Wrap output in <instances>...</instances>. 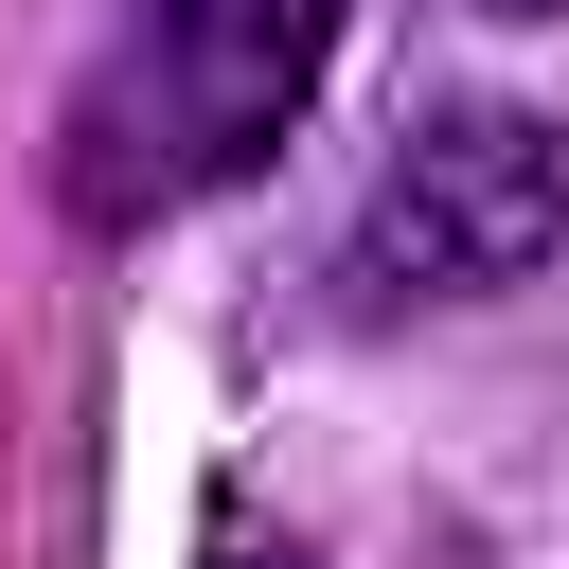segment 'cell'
I'll list each match as a JSON object with an SVG mask.
<instances>
[{
    "label": "cell",
    "instance_id": "4",
    "mask_svg": "<svg viewBox=\"0 0 569 569\" xmlns=\"http://www.w3.org/2000/svg\"><path fill=\"white\" fill-rule=\"evenodd\" d=\"M249 569H267V551H249ZM284 569H302V551H284Z\"/></svg>",
    "mask_w": 569,
    "mask_h": 569
},
{
    "label": "cell",
    "instance_id": "2",
    "mask_svg": "<svg viewBox=\"0 0 569 569\" xmlns=\"http://www.w3.org/2000/svg\"><path fill=\"white\" fill-rule=\"evenodd\" d=\"M551 267H569V124L551 107H427L373 160L356 249H338V284L373 320H409V302H516Z\"/></svg>",
    "mask_w": 569,
    "mask_h": 569
},
{
    "label": "cell",
    "instance_id": "1",
    "mask_svg": "<svg viewBox=\"0 0 569 569\" xmlns=\"http://www.w3.org/2000/svg\"><path fill=\"white\" fill-rule=\"evenodd\" d=\"M338 71V0H124V89L89 107V196H231Z\"/></svg>",
    "mask_w": 569,
    "mask_h": 569
},
{
    "label": "cell",
    "instance_id": "3",
    "mask_svg": "<svg viewBox=\"0 0 569 569\" xmlns=\"http://www.w3.org/2000/svg\"><path fill=\"white\" fill-rule=\"evenodd\" d=\"M498 18H569V0H498Z\"/></svg>",
    "mask_w": 569,
    "mask_h": 569
}]
</instances>
